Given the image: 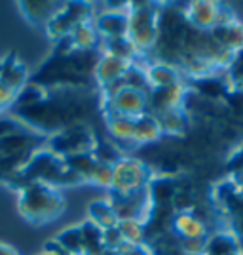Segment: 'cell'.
<instances>
[{
    "mask_svg": "<svg viewBox=\"0 0 243 255\" xmlns=\"http://www.w3.org/2000/svg\"><path fill=\"white\" fill-rule=\"evenodd\" d=\"M232 181L236 185V191H238V194L242 196L243 200V173H232Z\"/></svg>",
    "mask_w": 243,
    "mask_h": 255,
    "instance_id": "cell-25",
    "label": "cell"
},
{
    "mask_svg": "<svg viewBox=\"0 0 243 255\" xmlns=\"http://www.w3.org/2000/svg\"><path fill=\"white\" fill-rule=\"evenodd\" d=\"M97 145V137L93 135L91 128L84 124V122H76L71 124L65 129L57 131L48 137L46 147L53 150L55 154L63 156V158H71L76 154H85V152H93Z\"/></svg>",
    "mask_w": 243,
    "mask_h": 255,
    "instance_id": "cell-6",
    "label": "cell"
},
{
    "mask_svg": "<svg viewBox=\"0 0 243 255\" xmlns=\"http://www.w3.org/2000/svg\"><path fill=\"white\" fill-rule=\"evenodd\" d=\"M87 221L95 225L97 229H101L103 233H106L110 229H116L120 223V217H118L116 208L110 202V198L108 200L101 198V200H95L87 206Z\"/></svg>",
    "mask_w": 243,
    "mask_h": 255,
    "instance_id": "cell-17",
    "label": "cell"
},
{
    "mask_svg": "<svg viewBox=\"0 0 243 255\" xmlns=\"http://www.w3.org/2000/svg\"><path fill=\"white\" fill-rule=\"evenodd\" d=\"M169 229L179 240L207 238L211 234L209 233V227H207V221L201 219L196 212H175L173 217H171Z\"/></svg>",
    "mask_w": 243,
    "mask_h": 255,
    "instance_id": "cell-13",
    "label": "cell"
},
{
    "mask_svg": "<svg viewBox=\"0 0 243 255\" xmlns=\"http://www.w3.org/2000/svg\"><path fill=\"white\" fill-rule=\"evenodd\" d=\"M163 137L162 133V128H160L158 118L154 117L152 113H147L143 117L135 118V147H143V145H150V143H156Z\"/></svg>",
    "mask_w": 243,
    "mask_h": 255,
    "instance_id": "cell-20",
    "label": "cell"
},
{
    "mask_svg": "<svg viewBox=\"0 0 243 255\" xmlns=\"http://www.w3.org/2000/svg\"><path fill=\"white\" fill-rule=\"evenodd\" d=\"M135 63H129L124 61L120 57L114 55H108V53H101L99 59H97L95 67H93V78H95V84L101 92H106L110 88H114L116 84H120L126 75L129 73V69Z\"/></svg>",
    "mask_w": 243,
    "mask_h": 255,
    "instance_id": "cell-11",
    "label": "cell"
},
{
    "mask_svg": "<svg viewBox=\"0 0 243 255\" xmlns=\"http://www.w3.org/2000/svg\"><path fill=\"white\" fill-rule=\"evenodd\" d=\"M17 212L27 223L42 227L57 221L67 210L61 189L46 183H27L17 189Z\"/></svg>",
    "mask_w": 243,
    "mask_h": 255,
    "instance_id": "cell-1",
    "label": "cell"
},
{
    "mask_svg": "<svg viewBox=\"0 0 243 255\" xmlns=\"http://www.w3.org/2000/svg\"><path fill=\"white\" fill-rule=\"evenodd\" d=\"M27 84L29 73L17 55L11 53L0 59V115L10 113Z\"/></svg>",
    "mask_w": 243,
    "mask_h": 255,
    "instance_id": "cell-7",
    "label": "cell"
},
{
    "mask_svg": "<svg viewBox=\"0 0 243 255\" xmlns=\"http://www.w3.org/2000/svg\"><path fill=\"white\" fill-rule=\"evenodd\" d=\"M27 183H46L52 187H74V185H82V181L76 177V173L71 170L67 158L55 154L48 147L38 149L27 162L25 170L19 175V181L15 185L13 191H17L19 187Z\"/></svg>",
    "mask_w": 243,
    "mask_h": 255,
    "instance_id": "cell-2",
    "label": "cell"
},
{
    "mask_svg": "<svg viewBox=\"0 0 243 255\" xmlns=\"http://www.w3.org/2000/svg\"><path fill=\"white\" fill-rule=\"evenodd\" d=\"M182 15L190 29L200 32H211L221 21V4L211 0L188 2L182 8Z\"/></svg>",
    "mask_w": 243,
    "mask_h": 255,
    "instance_id": "cell-10",
    "label": "cell"
},
{
    "mask_svg": "<svg viewBox=\"0 0 243 255\" xmlns=\"http://www.w3.org/2000/svg\"><path fill=\"white\" fill-rule=\"evenodd\" d=\"M118 233L122 236V242L127 246L147 244V225L139 219H120Z\"/></svg>",
    "mask_w": 243,
    "mask_h": 255,
    "instance_id": "cell-22",
    "label": "cell"
},
{
    "mask_svg": "<svg viewBox=\"0 0 243 255\" xmlns=\"http://www.w3.org/2000/svg\"><path fill=\"white\" fill-rule=\"evenodd\" d=\"M105 118V126L108 131V137L116 143L120 150H133L135 147V118L120 117V115H112V113H103Z\"/></svg>",
    "mask_w": 243,
    "mask_h": 255,
    "instance_id": "cell-14",
    "label": "cell"
},
{
    "mask_svg": "<svg viewBox=\"0 0 243 255\" xmlns=\"http://www.w3.org/2000/svg\"><path fill=\"white\" fill-rule=\"evenodd\" d=\"M55 242L61 246V250L67 255H85L82 223L67 227L65 231H61V233L55 236Z\"/></svg>",
    "mask_w": 243,
    "mask_h": 255,
    "instance_id": "cell-21",
    "label": "cell"
},
{
    "mask_svg": "<svg viewBox=\"0 0 243 255\" xmlns=\"http://www.w3.org/2000/svg\"><path fill=\"white\" fill-rule=\"evenodd\" d=\"M95 17V15H93ZM93 17H87L82 23H78L74 27V31L69 34V38L63 40L67 44V50L69 52H91L101 48V38H99V32L95 29V21Z\"/></svg>",
    "mask_w": 243,
    "mask_h": 255,
    "instance_id": "cell-15",
    "label": "cell"
},
{
    "mask_svg": "<svg viewBox=\"0 0 243 255\" xmlns=\"http://www.w3.org/2000/svg\"><path fill=\"white\" fill-rule=\"evenodd\" d=\"M61 8L59 2H19L23 17L34 27H44L52 21V17Z\"/></svg>",
    "mask_w": 243,
    "mask_h": 255,
    "instance_id": "cell-19",
    "label": "cell"
},
{
    "mask_svg": "<svg viewBox=\"0 0 243 255\" xmlns=\"http://www.w3.org/2000/svg\"><path fill=\"white\" fill-rule=\"evenodd\" d=\"M152 181V168L147 162L131 156H122L114 164V179L110 187V200L127 198L148 189Z\"/></svg>",
    "mask_w": 243,
    "mask_h": 255,
    "instance_id": "cell-5",
    "label": "cell"
},
{
    "mask_svg": "<svg viewBox=\"0 0 243 255\" xmlns=\"http://www.w3.org/2000/svg\"><path fill=\"white\" fill-rule=\"evenodd\" d=\"M158 118L162 133L167 137H182L188 133L190 128V113L186 109H173V111H165L154 115Z\"/></svg>",
    "mask_w": 243,
    "mask_h": 255,
    "instance_id": "cell-16",
    "label": "cell"
},
{
    "mask_svg": "<svg viewBox=\"0 0 243 255\" xmlns=\"http://www.w3.org/2000/svg\"><path fill=\"white\" fill-rule=\"evenodd\" d=\"M162 4L154 2H127V40L133 44L141 57L152 55L160 36V13Z\"/></svg>",
    "mask_w": 243,
    "mask_h": 255,
    "instance_id": "cell-3",
    "label": "cell"
},
{
    "mask_svg": "<svg viewBox=\"0 0 243 255\" xmlns=\"http://www.w3.org/2000/svg\"><path fill=\"white\" fill-rule=\"evenodd\" d=\"M95 10L93 4L87 2H65L57 13L52 17V21L46 25V34L53 42H63L69 38V34L74 31L78 23H82L87 17H93Z\"/></svg>",
    "mask_w": 243,
    "mask_h": 255,
    "instance_id": "cell-8",
    "label": "cell"
},
{
    "mask_svg": "<svg viewBox=\"0 0 243 255\" xmlns=\"http://www.w3.org/2000/svg\"><path fill=\"white\" fill-rule=\"evenodd\" d=\"M143 67H145V78H147V86L150 92L165 90V88H171L180 82H186L177 65L152 59V61L143 63Z\"/></svg>",
    "mask_w": 243,
    "mask_h": 255,
    "instance_id": "cell-12",
    "label": "cell"
},
{
    "mask_svg": "<svg viewBox=\"0 0 243 255\" xmlns=\"http://www.w3.org/2000/svg\"><path fill=\"white\" fill-rule=\"evenodd\" d=\"M112 179H114V164H108V162H103V160L97 158V164L93 171H91L89 183L95 185V187H103V189L110 191Z\"/></svg>",
    "mask_w": 243,
    "mask_h": 255,
    "instance_id": "cell-23",
    "label": "cell"
},
{
    "mask_svg": "<svg viewBox=\"0 0 243 255\" xmlns=\"http://www.w3.org/2000/svg\"><path fill=\"white\" fill-rule=\"evenodd\" d=\"M95 29L99 32L101 42L126 38L129 29V17H127V4H116L114 10L110 4H106V10L95 11Z\"/></svg>",
    "mask_w": 243,
    "mask_h": 255,
    "instance_id": "cell-9",
    "label": "cell"
},
{
    "mask_svg": "<svg viewBox=\"0 0 243 255\" xmlns=\"http://www.w3.org/2000/svg\"><path fill=\"white\" fill-rule=\"evenodd\" d=\"M211 38L217 42L228 48L234 53H242L243 52V21L242 19H234L224 25L215 27L211 32Z\"/></svg>",
    "mask_w": 243,
    "mask_h": 255,
    "instance_id": "cell-18",
    "label": "cell"
},
{
    "mask_svg": "<svg viewBox=\"0 0 243 255\" xmlns=\"http://www.w3.org/2000/svg\"><path fill=\"white\" fill-rule=\"evenodd\" d=\"M40 255H67V254L61 250V246L57 244V242H55V238H53L52 242L44 248V254H40Z\"/></svg>",
    "mask_w": 243,
    "mask_h": 255,
    "instance_id": "cell-24",
    "label": "cell"
},
{
    "mask_svg": "<svg viewBox=\"0 0 243 255\" xmlns=\"http://www.w3.org/2000/svg\"><path fill=\"white\" fill-rule=\"evenodd\" d=\"M101 94L103 113H112L127 118H137L150 113V90L147 88L129 86L122 80L120 84Z\"/></svg>",
    "mask_w": 243,
    "mask_h": 255,
    "instance_id": "cell-4",
    "label": "cell"
},
{
    "mask_svg": "<svg viewBox=\"0 0 243 255\" xmlns=\"http://www.w3.org/2000/svg\"><path fill=\"white\" fill-rule=\"evenodd\" d=\"M0 255H21L13 246L6 244V242H0Z\"/></svg>",
    "mask_w": 243,
    "mask_h": 255,
    "instance_id": "cell-26",
    "label": "cell"
}]
</instances>
